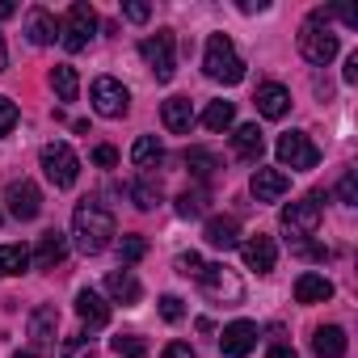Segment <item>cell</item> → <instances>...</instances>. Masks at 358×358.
Here are the masks:
<instances>
[{
    "mask_svg": "<svg viewBox=\"0 0 358 358\" xmlns=\"http://www.w3.org/2000/svg\"><path fill=\"white\" fill-rule=\"evenodd\" d=\"M114 236V215L101 199H85L76 211H72V241L80 253H101Z\"/></svg>",
    "mask_w": 358,
    "mask_h": 358,
    "instance_id": "1",
    "label": "cell"
},
{
    "mask_svg": "<svg viewBox=\"0 0 358 358\" xmlns=\"http://www.w3.org/2000/svg\"><path fill=\"white\" fill-rule=\"evenodd\" d=\"M337 34L329 30V9H316L303 26H299V55L308 59V64H316V68H324L333 55H337Z\"/></svg>",
    "mask_w": 358,
    "mask_h": 358,
    "instance_id": "2",
    "label": "cell"
},
{
    "mask_svg": "<svg viewBox=\"0 0 358 358\" xmlns=\"http://www.w3.org/2000/svg\"><path fill=\"white\" fill-rule=\"evenodd\" d=\"M203 68H207V76L220 80V85H241V80H245V59L236 55V47H232L228 34H211V38H207Z\"/></svg>",
    "mask_w": 358,
    "mask_h": 358,
    "instance_id": "3",
    "label": "cell"
},
{
    "mask_svg": "<svg viewBox=\"0 0 358 358\" xmlns=\"http://www.w3.org/2000/svg\"><path fill=\"white\" fill-rule=\"evenodd\" d=\"M320 203H324V194H303L299 203L282 207V232L291 236V245H308V236H316V228L324 220Z\"/></svg>",
    "mask_w": 358,
    "mask_h": 358,
    "instance_id": "4",
    "label": "cell"
},
{
    "mask_svg": "<svg viewBox=\"0 0 358 358\" xmlns=\"http://www.w3.org/2000/svg\"><path fill=\"white\" fill-rule=\"evenodd\" d=\"M93 34H97V13H93V5L76 0L64 17V26H59V43H64V51H85Z\"/></svg>",
    "mask_w": 358,
    "mask_h": 358,
    "instance_id": "5",
    "label": "cell"
},
{
    "mask_svg": "<svg viewBox=\"0 0 358 358\" xmlns=\"http://www.w3.org/2000/svg\"><path fill=\"white\" fill-rule=\"evenodd\" d=\"M43 173H47V182L55 190H68L80 177V160H76V152L68 143H47L43 148Z\"/></svg>",
    "mask_w": 358,
    "mask_h": 358,
    "instance_id": "6",
    "label": "cell"
},
{
    "mask_svg": "<svg viewBox=\"0 0 358 358\" xmlns=\"http://www.w3.org/2000/svg\"><path fill=\"white\" fill-rule=\"evenodd\" d=\"M274 156H278V164H287V169H316V160H320L316 143H312L303 131H287V135H278Z\"/></svg>",
    "mask_w": 358,
    "mask_h": 358,
    "instance_id": "7",
    "label": "cell"
},
{
    "mask_svg": "<svg viewBox=\"0 0 358 358\" xmlns=\"http://www.w3.org/2000/svg\"><path fill=\"white\" fill-rule=\"evenodd\" d=\"M139 55H143V64L152 68V76H156L160 85H164V80H173L177 59H173V34H169V30H160V34L143 38V43H139Z\"/></svg>",
    "mask_w": 358,
    "mask_h": 358,
    "instance_id": "8",
    "label": "cell"
},
{
    "mask_svg": "<svg viewBox=\"0 0 358 358\" xmlns=\"http://www.w3.org/2000/svg\"><path fill=\"white\" fill-rule=\"evenodd\" d=\"M89 97H93V110H97L101 118H122V114H127V106H131L127 85H122V80H114V76H97Z\"/></svg>",
    "mask_w": 358,
    "mask_h": 358,
    "instance_id": "9",
    "label": "cell"
},
{
    "mask_svg": "<svg viewBox=\"0 0 358 358\" xmlns=\"http://www.w3.org/2000/svg\"><path fill=\"white\" fill-rule=\"evenodd\" d=\"M5 207H9L13 220H38V211H43V194H38L34 182L17 177V182H9V190H5Z\"/></svg>",
    "mask_w": 358,
    "mask_h": 358,
    "instance_id": "10",
    "label": "cell"
},
{
    "mask_svg": "<svg viewBox=\"0 0 358 358\" xmlns=\"http://www.w3.org/2000/svg\"><path fill=\"white\" fill-rule=\"evenodd\" d=\"M199 282H203V291H207L211 299H228V303H241V295H245L241 278H232L224 266H207Z\"/></svg>",
    "mask_w": 358,
    "mask_h": 358,
    "instance_id": "11",
    "label": "cell"
},
{
    "mask_svg": "<svg viewBox=\"0 0 358 358\" xmlns=\"http://www.w3.org/2000/svg\"><path fill=\"white\" fill-rule=\"evenodd\" d=\"M253 345H257V324H253V320H232V324L224 329V337H220L224 358H245Z\"/></svg>",
    "mask_w": 358,
    "mask_h": 358,
    "instance_id": "12",
    "label": "cell"
},
{
    "mask_svg": "<svg viewBox=\"0 0 358 358\" xmlns=\"http://www.w3.org/2000/svg\"><path fill=\"white\" fill-rule=\"evenodd\" d=\"M249 190H253L257 203H278V199L291 190V177H287L282 169H257L253 182H249Z\"/></svg>",
    "mask_w": 358,
    "mask_h": 358,
    "instance_id": "13",
    "label": "cell"
},
{
    "mask_svg": "<svg viewBox=\"0 0 358 358\" xmlns=\"http://www.w3.org/2000/svg\"><path fill=\"white\" fill-rule=\"evenodd\" d=\"M241 253H245V266L249 270H257V274H270L274 270V262H278V249H274V236H249L245 245H241Z\"/></svg>",
    "mask_w": 358,
    "mask_h": 358,
    "instance_id": "14",
    "label": "cell"
},
{
    "mask_svg": "<svg viewBox=\"0 0 358 358\" xmlns=\"http://www.w3.org/2000/svg\"><path fill=\"white\" fill-rule=\"evenodd\" d=\"M203 236H207V245L211 249H236L241 245V224L232 220V215H211L207 220V228H203Z\"/></svg>",
    "mask_w": 358,
    "mask_h": 358,
    "instance_id": "15",
    "label": "cell"
},
{
    "mask_svg": "<svg viewBox=\"0 0 358 358\" xmlns=\"http://www.w3.org/2000/svg\"><path fill=\"white\" fill-rule=\"evenodd\" d=\"M76 316L85 320V329H106L110 324V303L97 295V291H76Z\"/></svg>",
    "mask_w": 358,
    "mask_h": 358,
    "instance_id": "16",
    "label": "cell"
},
{
    "mask_svg": "<svg viewBox=\"0 0 358 358\" xmlns=\"http://www.w3.org/2000/svg\"><path fill=\"white\" fill-rule=\"evenodd\" d=\"M160 118H164V127H169L173 135H190V127H194V106H190V97H169V101L160 106Z\"/></svg>",
    "mask_w": 358,
    "mask_h": 358,
    "instance_id": "17",
    "label": "cell"
},
{
    "mask_svg": "<svg viewBox=\"0 0 358 358\" xmlns=\"http://www.w3.org/2000/svg\"><path fill=\"white\" fill-rule=\"evenodd\" d=\"M64 257H68V236H59V232H47V236H38V249L30 253V262H34L38 270H55Z\"/></svg>",
    "mask_w": 358,
    "mask_h": 358,
    "instance_id": "18",
    "label": "cell"
},
{
    "mask_svg": "<svg viewBox=\"0 0 358 358\" xmlns=\"http://www.w3.org/2000/svg\"><path fill=\"white\" fill-rule=\"evenodd\" d=\"M345 329H337V324H320L316 333H312V354L316 358H345Z\"/></svg>",
    "mask_w": 358,
    "mask_h": 358,
    "instance_id": "19",
    "label": "cell"
},
{
    "mask_svg": "<svg viewBox=\"0 0 358 358\" xmlns=\"http://www.w3.org/2000/svg\"><path fill=\"white\" fill-rule=\"evenodd\" d=\"M333 299V282L324 274H299L295 278V303H329Z\"/></svg>",
    "mask_w": 358,
    "mask_h": 358,
    "instance_id": "20",
    "label": "cell"
},
{
    "mask_svg": "<svg viewBox=\"0 0 358 358\" xmlns=\"http://www.w3.org/2000/svg\"><path fill=\"white\" fill-rule=\"evenodd\" d=\"M26 34H30L34 47H51V43L59 38V22H55L47 9H30V17H26Z\"/></svg>",
    "mask_w": 358,
    "mask_h": 358,
    "instance_id": "21",
    "label": "cell"
},
{
    "mask_svg": "<svg viewBox=\"0 0 358 358\" xmlns=\"http://www.w3.org/2000/svg\"><path fill=\"white\" fill-rule=\"evenodd\" d=\"M253 101H257V114H266V118H282L291 110V93L282 85H262Z\"/></svg>",
    "mask_w": 358,
    "mask_h": 358,
    "instance_id": "22",
    "label": "cell"
},
{
    "mask_svg": "<svg viewBox=\"0 0 358 358\" xmlns=\"http://www.w3.org/2000/svg\"><path fill=\"white\" fill-rule=\"evenodd\" d=\"M106 291H110V299L114 303H139V278L131 274V270H114V274H106Z\"/></svg>",
    "mask_w": 358,
    "mask_h": 358,
    "instance_id": "23",
    "label": "cell"
},
{
    "mask_svg": "<svg viewBox=\"0 0 358 358\" xmlns=\"http://www.w3.org/2000/svg\"><path fill=\"white\" fill-rule=\"evenodd\" d=\"M55 333H59V312H55V303H43L30 316V337H34V345H51Z\"/></svg>",
    "mask_w": 358,
    "mask_h": 358,
    "instance_id": "24",
    "label": "cell"
},
{
    "mask_svg": "<svg viewBox=\"0 0 358 358\" xmlns=\"http://www.w3.org/2000/svg\"><path fill=\"white\" fill-rule=\"evenodd\" d=\"M160 160H164L160 139H156V135H139L135 148H131V164H135V169H156Z\"/></svg>",
    "mask_w": 358,
    "mask_h": 358,
    "instance_id": "25",
    "label": "cell"
},
{
    "mask_svg": "<svg viewBox=\"0 0 358 358\" xmlns=\"http://www.w3.org/2000/svg\"><path fill=\"white\" fill-rule=\"evenodd\" d=\"M26 266H30V249L26 245H0V278L26 274Z\"/></svg>",
    "mask_w": 358,
    "mask_h": 358,
    "instance_id": "26",
    "label": "cell"
},
{
    "mask_svg": "<svg viewBox=\"0 0 358 358\" xmlns=\"http://www.w3.org/2000/svg\"><path fill=\"white\" fill-rule=\"evenodd\" d=\"M51 89H55L59 101H76V93H80V76H76V68L59 64V68L51 72Z\"/></svg>",
    "mask_w": 358,
    "mask_h": 358,
    "instance_id": "27",
    "label": "cell"
},
{
    "mask_svg": "<svg viewBox=\"0 0 358 358\" xmlns=\"http://www.w3.org/2000/svg\"><path fill=\"white\" fill-rule=\"evenodd\" d=\"M232 143H236V152L245 156V160H257L262 156V131H257V122H245V127H236V135H232Z\"/></svg>",
    "mask_w": 358,
    "mask_h": 358,
    "instance_id": "28",
    "label": "cell"
},
{
    "mask_svg": "<svg viewBox=\"0 0 358 358\" xmlns=\"http://www.w3.org/2000/svg\"><path fill=\"white\" fill-rule=\"evenodd\" d=\"M236 122V106L232 101H211L207 110H203V127L207 131H228Z\"/></svg>",
    "mask_w": 358,
    "mask_h": 358,
    "instance_id": "29",
    "label": "cell"
},
{
    "mask_svg": "<svg viewBox=\"0 0 358 358\" xmlns=\"http://www.w3.org/2000/svg\"><path fill=\"white\" fill-rule=\"evenodd\" d=\"M110 350H114L118 358H148V345H143V337H135V333L110 337Z\"/></svg>",
    "mask_w": 358,
    "mask_h": 358,
    "instance_id": "30",
    "label": "cell"
},
{
    "mask_svg": "<svg viewBox=\"0 0 358 358\" xmlns=\"http://www.w3.org/2000/svg\"><path fill=\"white\" fill-rule=\"evenodd\" d=\"M127 194L135 199V207H139V211H152V207L160 203V186H156V182H148V177H143V182H135Z\"/></svg>",
    "mask_w": 358,
    "mask_h": 358,
    "instance_id": "31",
    "label": "cell"
},
{
    "mask_svg": "<svg viewBox=\"0 0 358 358\" xmlns=\"http://www.w3.org/2000/svg\"><path fill=\"white\" fill-rule=\"evenodd\" d=\"M186 164H190L194 177H211V173L220 169V160H215L211 152H203V148H190V152H186Z\"/></svg>",
    "mask_w": 358,
    "mask_h": 358,
    "instance_id": "32",
    "label": "cell"
},
{
    "mask_svg": "<svg viewBox=\"0 0 358 358\" xmlns=\"http://www.w3.org/2000/svg\"><path fill=\"white\" fill-rule=\"evenodd\" d=\"M203 207H207V194H199V190H186L182 199H177V215H182V220L203 215Z\"/></svg>",
    "mask_w": 358,
    "mask_h": 358,
    "instance_id": "33",
    "label": "cell"
},
{
    "mask_svg": "<svg viewBox=\"0 0 358 358\" xmlns=\"http://www.w3.org/2000/svg\"><path fill=\"white\" fill-rule=\"evenodd\" d=\"M143 253H148V241H143V236H122V245H118V257H122V266H135Z\"/></svg>",
    "mask_w": 358,
    "mask_h": 358,
    "instance_id": "34",
    "label": "cell"
},
{
    "mask_svg": "<svg viewBox=\"0 0 358 358\" xmlns=\"http://www.w3.org/2000/svg\"><path fill=\"white\" fill-rule=\"evenodd\" d=\"M173 266H177V274H186V278H203V270H207V262L199 253H182Z\"/></svg>",
    "mask_w": 358,
    "mask_h": 358,
    "instance_id": "35",
    "label": "cell"
},
{
    "mask_svg": "<svg viewBox=\"0 0 358 358\" xmlns=\"http://www.w3.org/2000/svg\"><path fill=\"white\" fill-rule=\"evenodd\" d=\"M160 316H164L169 324H177V320H182V316H186V308H182V299H177V295H160Z\"/></svg>",
    "mask_w": 358,
    "mask_h": 358,
    "instance_id": "36",
    "label": "cell"
},
{
    "mask_svg": "<svg viewBox=\"0 0 358 358\" xmlns=\"http://www.w3.org/2000/svg\"><path fill=\"white\" fill-rule=\"evenodd\" d=\"M337 199H341L345 207H354V203H358V177H354V173H345V177H341V186H337Z\"/></svg>",
    "mask_w": 358,
    "mask_h": 358,
    "instance_id": "37",
    "label": "cell"
},
{
    "mask_svg": "<svg viewBox=\"0 0 358 358\" xmlns=\"http://www.w3.org/2000/svg\"><path fill=\"white\" fill-rule=\"evenodd\" d=\"M13 127H17V106L9 97H0V135H9Z\"/></svg>",
    "mask_w": 358,
    "mask_h": 358,
    "instance_id": "38",
    "label": "cell"
},
{
    "mask_svg": "<svg viewBox=\"0 0 358 358\" xmlns=\"http://www.w3.org/2000/svg\"><path fill=\"white\" fill-rule=\"evenodd\" d=\"M160 358H199V354H194V350H190V345H186V341H169V345H164V354H160Z\"/></svg>",
    "mask_w": 358,
    "mask_h": 358,
    "instance_id": "39",
    "label": "cell"
},
{
    "mask_svg": "<svg viewBox=\"0 0 358 358\" xmlns=\"http://www.w3.org/2000/svg\"><path fill=\"white\" fill-rule=\"evenodd\" d=\"M93 160H97V164H101V169H114V164H118V152H114V148H110V143H101V148H97V152H93Z\"/></svg>",
    "mask_w": 358,
    "mask_h": 358,
    "instance_id": "40",
    "label": "cell"
},
{
    "mask_svg": "<svg viewBox=\"0 0 358 358\" xmlns=\"http://www.w3.org/2000/svg\"><path fill=\"white\" fill-rule=\"evenodd\" d=\"M122 13H127V22H148V5H139V0H131V5H122Z\"/></svg>",
    "mask_w": 358,
    "mask_h": 358,
    "instance_id": "41",
    "label": "cell"
},
{
    "mask_svg": "<svg viewBox=\"0 0 358 358\" xmlns=\"http://www.w3.org/2000/svg\"><path fill=\"white\" fill-rule=\"evenodd\" d=\"M266 358H299V354H295V345H287V341H274V345L266 350Z\"/></svg>",
    "mask_w": 358,
    "mask_h": 358,
    "instance_id": "42",
    "label": "cell"
},
{
    "mask_svg": "<svg viewBox=\"0 0 358 358\" xmlns=\"http://www.w3.org/2000/svg\"><path fill=\"white\" fill-rule=\"evenodd\" d=\"M341 76H345V85H358V51L345 59V72H341Z\"/></svg>",
    "mask_w": 358,
    "mask_h": 358,
    "instance_id": "43",
    "label": "cell"
},
{
    "mask_svg": "<svg viewBox=\"0 0 358 358\" xmlns=\"http://www.w3.org/2000/svg\"><path fill=\"white\" fill-rule=\"evenodd\" d=\"M266 0H241V13H262Z\"/></svg>",
    "mask_w": 358,
    "mask_h": 358,
    "instance_id": "44",
    "label": "cell"
},
{
    "mask_svg": "<svg viewBox=\"0 0 358 358\" xmlns=\"http://www.w3.org/2000/svg\"><path fill=\"white\" fill-rule=\"evenodd\" d=\"M17 13V5H9V0H0V22H5V17H13Z\"/></svg>",
    "mask_w": 358,
    "mask_h": 358,
    "instance_id": "45",
    "label": "cell"
},
{
    "mask_svg": "<svg viewBox=\"0 0 358 358\" xmlns=\"http://www.w3.org/2000/svg\"><path fill=\"white\" fill-rule=\"evenodd\" d=\"M9 68V51H5V38H0V72Z\"/></svg>",
    "mask_w": 358,
    "mask_h": 358,
    "instance_id": "46",
    "label": "cell"
},
{
    "mask_svg": "<svg viewBox=\"0 0 358 358\" xmlns=\"http://www.w3.org/2000/svg\"><path fill=\"white\" fill-rule=\"evenodd\" d=\"M13 358H38V354H30V350H26V354H13Z\"/></svg>",
    "mask_w": 358,
    "mask_h": 358,
    "instance_id": "47",
    "label": "cell"
}]
</instances>
